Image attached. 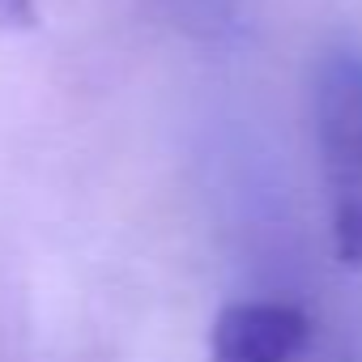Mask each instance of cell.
<instances>
[{
	"label": "cell",
	"instance_id": "cell-1",
	"mask_svg": "<svg viewBox=\"0 0 362 362\" xmlns=\"http://www.w3.org/2000/svg\"><path fill=\"white\" fill-rule=\"evenodd\" d=\"M311 128L328 188L332 252L341 264L362 269V56L332 47L315 60Z\"/></svg>",
	"mask_w": 362,
	"mask_h": 362
},
{
	"label": "cell",
	"instance_id": "cell-2",
	"mask_svg": "<svg viewBox=\"0 0 362 362\" xmlns=\"http://www.w3.org/2000/svg\"><path fill=\"white\" fill-rule=\"evenodd\" d=\"M311 320L294 303L243 298L226 303L209 328V362H298Z\"/></svg>",
	"mask_w": 362,
	"mask_h": 362
},
{
	"label": "cell",
	"instance_id": "cell-3",
	"mask_svg": "<svg viewBox=\"0 0 362 362\" xmlns=\"http://www.w3.org/2000/svg\"><path fill=\"white\" fill-rule=\"evenodd\" d=\"M35 22H39V5H35V0H0V35L30 30Z\"/></svg>",
	"mask_w": 362,
	"mask_h": 362
}]
</instances>
